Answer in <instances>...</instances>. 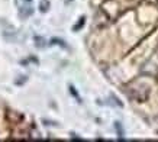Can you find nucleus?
<instances>
[{
	"instance_id": "f257e3e1",
	"label": "nucleus",
	"mask_w": 158,
	"mask_h": 142,
	"mask_svg": "<svg viewBox=\"0 0 158 142\" xmlns=\"http://www.w3.org/2000/svg\"><path fill=\"white\" fill-rule=\"evenodd\" d=\"M39 7H41V12H47V9L49 7V3L47 0H41V6Z\"/></svg>"
},
{
	"instance_id": "f03ea898",
	"label": "nucleus",
	"mask_w": 158,
	"mask_h": 142,
	"mask_svg": "<svg viewBox=\"0 0 158 142\" xmlns=\"http://www.w3.org/2000/svg\"><path fill=\"white\" fill-rule=\"evenodd\" d=\"M26 2H29V0H26Z\"/></svg>"
}]
</instances>
